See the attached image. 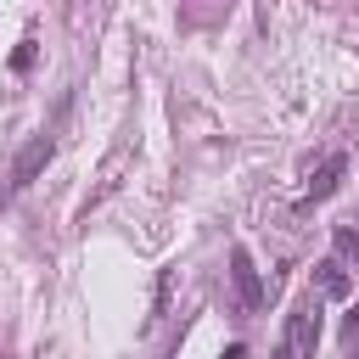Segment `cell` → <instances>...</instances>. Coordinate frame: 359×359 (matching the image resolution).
Returning <instances> with one entry per match:
<instances>
[{"mask_svg":"<svg viewBox=\"0 0 359 359\" xmlns=\"http://www.w3.org/2000/svg\"><path fill=\"white\" fill-rule=\"evenodd\" d=\"M224 359H247V348H241V342H230V348H224Z\"/></svg>","mask_w":359,"mask_h":359,"instance_id":"7","label":"cell"},{"mask_svg":"<svg viewBox=\"0 0 359 359\" xmlns=\"http://www.w3.org/2000/svg\"><path fill=\"white\" fill-rule=\"evenodd\" d=\"M230 275H236V292H241V303H247V309H258V303H264V280H258V269H252L247 247H236V252H230Z\"/></svg>","mask_w":359,"mask_h":359,"instance_id":"2","label":"cell"},{"mask_svg":"<svg viewBox=\"0 0 359 359\" xmlns=\"http://www.w3.org/2000/svg\"><path fill=\"white\" fill-rule=\"evenodd\" d=\"M320 286H325V297H348L353 292V280L342 275V264H320Z\"/></svg>","mask_w":359,"mask_h":359,"instance_id":"5","label":"cell"},{"mask_svg":"<svg viewBox=\"0 0 359 359\" xmlns=\"http://www.w3.org/2000/svg\"><path fill=\"white\" fill-rule=\"evenodd\" d=\"M314 342H320V309H314V303H297V309L286 314V331H280V348H275V359L314 353Z\"/></svg>","mask_w":359,"mask_h":359,"instance_id":"1","label":"cell"},{"mask_svg":"<svg viewBox=\"0 0 359 359\" xmlns=\"http://www.w3.org/2000/svg\"><path fill=\"white\" fill-rule=\"evenodd\" d=\"M342 168H348V157L337 151V157H325V168H320V180H309V196L320 202V196H331L337 191V180H342Z\"/></svg>","mask_w":359,"mask_h":359,"instance_id":"4","label":"cell"},{"mask_svg":"<svg viewBox=\"0 0 359 359\" xmlns=\"http://www.w3.org/2000/svg\"><path fill=\"white\" fill-rule=\"evenodd\" d=\"M337 247H342L348 258H359V236H353V230H337Z\"/></svg>","mask_w":359,"mask_h":359,"instance_id":"6","label":"cell"},{"mask_svg":"<svg viewBox=\"0 0 359 359\" xmlns=\"http://www.w3.org/2000/svg\"><path fill=\"white\" fill-rule=\"evenodd\" d=\"M45 157H50V135H39V140H28V146H22V157H17V168H11V191H22V185H34V174L45 168Z\"/></svg>","mask_w":359,"mask_h":359,"instance_id":"3","label":"cell"}]
</instances>
